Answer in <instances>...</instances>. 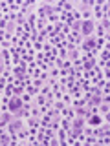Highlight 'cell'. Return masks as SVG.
Listing matches in <instances>:
<instances>
[{
  "label": "cell",
  "instance_id": "6da1fadb",
  "mask_svg": "<svg viewBox=\"0 0 110 146\" xmlns=\"http://www.w3.org/2000/svg\"><path fill=\"white\" fill-rule=\"evenodd\" d=\"M7 110L11 111V115H15V117H22V115H24V100H22L20 95H13V97H9Z\"/></svg>",
  "mask_w": 110,
  "mask_h": 146
},
{
  "label": "cell",
  "instance_id": "7a4b0ae2",
  "mask_svg": "<svg viewBox=\"0 0 110 146\" xmlns=\"http://www.w3.org/2000/svg\"><path fill=\"white\" fill-rule=\"evenodd\" d=\"M79 35L81 36H92L94 35V20H81V27H79Z\"/></svg>",
  "mask_w": 110,
  "mask_h": 146
},
{
  "label": "cell",
  "instance_id": "3957f363",
  "mask_svg": "<svg viewBox=\"0 0 110 146\" xmlns=\"http://www.w3.org/2000/svg\"><path fill=\"white\" fill-rule=\"evenodd\" d=\"M22 128H24V122L20 121V117H13L11 121L7 122V131H9L11 135H17L18 131L22 130Z\"/></svg>",
  "mask_w": 110,
  "mask_h": 146
},
{
  "label": "cell",
  "instance_id": "277c9868",
  "mask_svg": "<svg viewBox=\"0 0 110 146\" xmlns=\"http://www.w3.org/2000/svg\"><path fill=\"white\" fill-rule=\"evenodd\" d=\"M95 46H97V38L92 35V36H86V38H85V42H82V49L88 53L90 49H95Z\"/></svg>",
  "mask_w": 110,
  "mask_h": 146
},
{
  "label": "cell",
  "instance_id": "5b68a950",
  "mask_svg": "<svg viewBox=\"0 0 110 146\" xmlns=\"http://www.w3.org/2000/svg\"><path fill=\"white\" fill-rule=\"evenodd\" d=\"M86 121H88V126H95V124H101V122H103V117L97 115V113H92L90 117H86Z\"/></svg>",
  "mask_w": 110,
  "mask_h": 146
},
{
  "label": "cell",
  "instance_id": "8992f818",
  "mask_svg": "<svg viewBox=\"0 0 110 146\" xmlns=\"http://www.w3.org/2000/svg\"><path fill=\"white\" fill-rule=\"evenodd\" d=\"M11 111H7V113H0V128H2V126H6L7 124V122L9 121H11Z\"/></svg>",
  "mask_w": 110,
  "mask_h": 146
},
{
  "label": "cell",
  "instance_id": "52a82bcc",
  "mask_svg": "<svg viewBox=\"0 0 110 146\" xmlns=\"http://www.w3.org/2000/svg\"><path fill=\"white\" fill-rule=\"evenodd\" d=\"M94 62H95V60L88 55V57H86V60H85V66H82V68H85V70H90V68L94 66Z\"/></svg>",
  "mask_w": 110,
  "mask_h": 146
},
{
  "label": "cell",
  "instance_id": "ba28073f",
  "mask_svg": "<svg viewBox=\"0 0 110 146\" xmlns=\"http://www.w3.org/2000/svg\"><path fill=\"white\" fill-rule=\"evenodd\" d=\"M9 141H11L9 135H2V133H0V143H2V144H9Z\"/></svg>",
  "mask_w": 110,
  "mask_h": 146
},
{
  "label": "cell",
  "instance_id": "9c48e42d",
  "mask_svg": "<svg viewBox=\"0 0 110 146\" xmlns=\"http://www.w3.org/2000/svg\"><path fill=\"white\" fill-rule=\"evenodd\" d=\"M62 108H64V102L61 99H57V102H55V110H57V111H62Z\"/></svg>",
  "mask_w": 110,
  "mask_h": 146
},
{
  "label": "cell",
  "instance_id": "30bf717a",
  "mask_svg": "<svg viewBox=\"0 0 110 146\" xmlns=\"http://www.w3.org/2000/svg\"><path fill=\"white\" fill-rule=\"evenodd\" d=\"M57 75H59V68L55 66V68H52V70H50V77H52V79H55Z\"/></svg>",
  "mask_w": 110,
  "mask_h": 146
},
{
  "label": "cell",
  "instance_id": "8fae6325",
  "mask_svg": "<svg viewBox=\"0 0 110 146\" xmlns=\"http://www.w3.org/2000/svg\"><path fill=\"white\" fill-rule=\"evenodd\" d=\"M22 100H24V102H31V95H30V93L22 95Z\"/></svg>",
  "mask_w": 110,
  "mask_h": 146
},
{
  "label": "cell",
  "instance_id": "7c38bea8",
  "mask_svg": "<svg viewBox=\"0 0 110 146\" xmlns=\"http://www.w3.org/2000/svg\"><path fill=\"white\" fill-rule=\"evenodd\" d=\"M4 73V58H2V53H0V75Z\"/></svg>",
  "mask_w": 110,
  "mask_h": 146
},
{
  "label": "cell",
  "instance_id": "4fadbf2b",
  "mask_svg": "<svg viewBox=\"0 0 110 146\" xmlns=\"http://www.w3.org/2000/svg\"><path fill=\"white\" fill-rule=\"evenodd\" d=\"M40 86H42V80H40V79H37V80H35V88H37V90H39V88H40Z\"/></svg>",
  "mask_w": 110,
  "mask_h": 146
},
{
  "label": "cell",
  "instance_id": "5bb4252c",
  "mask_svg": "<svg viewBox=\"0 0 110 146\" xmlns=\"http://www.w3.org/2000/svg\"><path fill=\"white\" fill-rule=\"evenodd\" d=\"M0 97H2V88H0Z\"/></svg>",
  "mask_w": 110,
  "mask_h": 146
}]
</instances>
